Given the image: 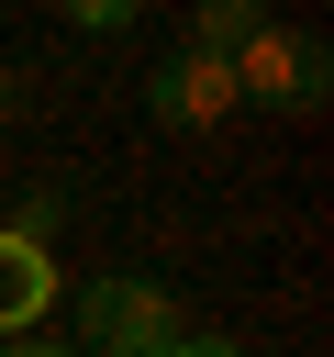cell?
<instances>
[{
  "label": "cell",
  "instance_id": "cell-4",
  "mask_svg": "<svg viewBox=\"0 0 334 357\" xmlns=\"http://www.w3.org/2000/svg\"><path fill=\"white\" fill-rule=\"evenodd\" d=\"M45 301H56V257H45L33 234H11V223H0V335H33V324H45Z\"/></svg>",
  "mask_w": 334,
  "mask_h": 357
},
{
  "label": "cell",
  "instance_id": "cell-2",
  "mask_svg": "<svg viewBox=\"0 0 334 357\" xmlns=\"http://www.w3.org/2000/svg\"><path fill=\"white\" fill-rule=\"evenodd\" d=\"M223 67H234L245 112H323V89H334V45L323 33H278V22H256Z\"/></svg>",
  "mask_w": 334,
  "mask_h": 357
},
{
  "label": "cell",
  "instance_id": "cell-9",
  "mask_svg": "<svg viewBox=\"0 0 334 357\" xmlns=\"http://www.w3.org/2000/svg\"><path fill=\"white\" fill-rule=\"evenodd\" d=\"M0 123H11V78H0Z\"/></svg>",
  "mask_w": 334,
  "mask_h": 357
},
{
  "label": "cell",
  "instance_id": "cell-3",
  "mask_svg": "<svg viewBox=\"0 0 334 357\" xmlns=\"http://www.w3.org/2000/svg\"><path fill=\"white\" fill-rule=\"evenodd\" d=\"M145 112H156L167 134H212V123H234L245 100H234V67H223V56H189V45H178V56L145 78Z\"/></svg>",
  "mask_w": 334,
  "mask_h": 357
},
{
  "label": "cell",
  "instance_id": "cell-8",
  "mask_svg": "<svg viewBox=\"0 0 334 357\" xmlns=\"http://www.w3.org/2000/svg\"><path fill=\"white\" fill-rule=\"evenodd\" d=\"M178 357H245L234 335H178Z\"/></svg>",
  "mask_w": 334,
  "mask_h": 357
},
{
  "label": "cell",
  "instance_id": "cell-1",
  "mask_svg": "<svg viewBox=\"0 0 334 357\" xmlns=\"http://www.w3.org/2000/svg\"><path fill=\"white\" fill-rule=\"evenodd\" d=\"M178 301L145 279V268H111L78 290V357H178Z\"/></svg>",
  "mask_w": 334,
  "mask_h": 357
},
{
  "label": "cell",
  "instance_id": "cell-5",
  "mask_svg": "<svg viewBox=\"0 0 334 357\" xmlns=\"http://www.w3.org/2000/svg\"><path fill=\"white\" fill-rule=\"evenodd\" d=\"M256 22H267L256 0H200V22H189V56H234Z\"/></svg>",
  "mask_w": 334,
  "mask_h": 357
},
{
  "label": "cell",
  "instance_id": "cell-6",
  "mask_svg": "<svg viewBox=\"0 0 334 357\" xmlns=\"http://www.w3.org/2000/svg\"><path fill=\"white\" fill-rule=\"evenodd\" d=\"M78 11V33H134V0H67Z\"/></svg>",
  "mask_w": 334,
  "mask_h": 357
},
{
  "label": "cell",
  "instance_id": "cell-7",
  "mask_svg": "<svg viewBox=\"0 0 334 357\" xmlns=\"http://www.w3.org/2000/svg\"><path fill=\"white\" fill-rule=\"evenodd\" d=\"M0 357H78V346H67V335H45V324H33V335H0Z\"/></svg>",
  "mask_w": 334,
  "mask_h": 357
}]
</instances>
